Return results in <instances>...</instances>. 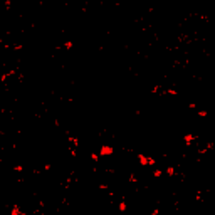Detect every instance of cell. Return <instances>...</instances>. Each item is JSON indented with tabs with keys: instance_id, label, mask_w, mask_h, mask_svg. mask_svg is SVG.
<instances>
[{
	"instance_id": "6da1fadb",
	"label": "cell",
	"mask_w": 215,
	"mask_h": 215,
	"mask_svg": "<svg viewBox=\"0 0 215 215\" xmlns=\"http://www.w3.org/2000/svg\"><path fill=\"white\" fill-rule=\"evenodd\" d=\"M136 160H138V163L141 165V166H156L155 158L145 155V153H138V155H136Z\"/></svg>"
},
{
	"instance_id": "7a4b0ae2",
	"label": "cell",
	"mask_w": 215,
	"mask_h": 215,
	"mask_svg": "<svg viewBox=\"0 0 215 215\" xmlns=\"http://www.w3.org/2000/svg\"><path fill=\"white\" fill-rule=\"evenodd\" d=\"M97 153L101 158H106V156H113L114 155V148L109 146V145H103V146L97 148Z\"/></svg>"
},
{
	"instance_id": "3957f363",
	"label": "cell",
	"mask_w": 215,
	"mask_h": 215,
	"mask_svg": "<svg viewBox=\"0 0 215 215\" xmlns=\"http://www.w3.org/2000/svg\"><path fill=\"white\" fill-rule=\"evenodd\" d=\"M193 143H198V135H190V133L183 135V145H185L187 148H192Z\"/></svg>"
},
{
	"instance_id": "277c9868",
	"label": "cell",
	"mask_w": 215,
	"mask_h": 215,
	"mask_svg": "<svg viewBox=\"0 0 215 215\" xmlns=\"http://www.w3.org/2000/svg\"><path fill=\"white\" fill-rule=\"evenodd\" d=\"M118 210L121 212V214H126V212H128V203H126V200H123V198H121V200L118 202Z\"/></svg>"
},
{
	"instance_id": "5b68a950",
	"label": "cell",
	"mask_w": 215,
	"mask_h": 215,
	"mask_svg": "<svg viewBox=\"0 0 215 215\" xmlns=\"http://www.w3.org/2000/svg\"><path fill=\"white\" fill-rule=\"evenodd\" d=\"M165 173H166V177H175V175H177V168H175V166H173V165H168V166H166V168H165Z\"/></svg>"
},
{
	"instance_id": "8992f818",
	"label": "cell",
	"mask_w": 215,
	"mask_h": 215,
	"mask_svg": "<svg viewBox=\"0 0 215 215\" xmlns=\"http://www.w3.org/2000/svg\"><path fill=\"white\" fill-rule=\"evenodd\" d=\"M89 160L94 161V163H99V161H101V156H99L97 151H89Z\"/></svg>"
},
{
	"instance_id": "52a82bcc",
	"label": "cell",
	"mask_w": 215,
	"mask_h": 215,
	"mask_svg": "<svg viewBox=\"0 0 215 215\" xmlns=\"http://www.w3.org/2000/svg\"><path fill=\"white\" fill-rule=\"evenodd\" d=\"M13 172H15V173H24V172H25V166H24L22 163L13 165Z\"/></svg>"
},
{
	"instance_id": "ba28073f",
	"label": "cell",
	"mask_w": 215,
	"mask_h": 215,
	"mask_svg": "<svg viewBox=\"0 0 215 215\" xmlns=\"http://www.w3.org/2000/svg\"><path fill=\"white\" fill-rule=\"evenodd\" d=\"M163 175H165V172L161 168H155V170H153V177H155V178H161Z\"/></svg>"
},
{
	"instance_id": "9c48e42d",
	"label": "cell",
	"mask_w": 215,
	"mask_h": 215,
	"mask_svg": "<svg viewBox=\"0 0 215 215\" xmlns=\"http://www.w3.org/2000/svg\"><path fill=\"white\" fill-rule=\"evenodd\" d=\"M197 116L198 118H207V116H208V111L207 109H197Z\"/></svg>"
},
{
	"instance_id": "30bf717a",
	"label": "cell",
	"mask_w": 215,
	"mask_h": 215,
	"mask_svg": "<svg viewBox=\"0 0 215 215\" xmlns=\"http://www.w3.org/2000/svg\"><path fill=\"white\" fill-rule=\"evenodd\" d=\"M62 47L64 49H72V47H74V42H72V40H64Z\"/></svg>"
}]
</instances>
